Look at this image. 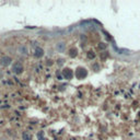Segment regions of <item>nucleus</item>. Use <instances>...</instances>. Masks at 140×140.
<instances>
[{"label": "nucleus", "mask_w": 140, "mask_h": 140, "mask_svg": "<svg viewBox=\"0 0 140 140\" xmlns=\"http://www.w3.org/2000/svg\"><path fill=\"white\" fill-rule=\"evenodd\" d=\"M13 65V58L12 56L9 55H2L0 57V67H3V68H7V67Z\"/></svg>", "instance_id": "nucleus-1"}, {"label": "nucleus", "mask_w": 140, "mask_h": 140, "mask_svg": "<svg viewBox=\"0 0 140 140\" xmlns=\"http://www.w3.org/2000/svg\"><path fill=\"white\" fill-rule=\"evenodd\" d=\"M17 54L22 56V57H27L30 55V52H29V47H27L26 44H24V43L19 44L17 47Z\"/></svg>", "instance_id": "nucleus-2"}, {"label": "nucleus", "mask_w": 140, "mask_h": 140, "mask_svg": "<svg viewBox=\"0 0 140 140\" xmlns=\"http://www.w3.org/2000/svg\"><path fill=\"white\" fill-rule=\"evenodd\" d=\"M24 65L22 64L21 61H15V62H13V65H12V72L13 73H15V74H18V76H20V74H22L23 72H24Z\"/></svg>", "instance_id": "nucleus-3"}, {"label": "nucleus", "mask_w": 140, "mask_h": 140, "mask_svg": "<svg viewBox=\"0 0 140 140\" xmlns=\"http://www.w3.org/2000/svg\"><path fill=\"white\" fill-rule=\"evenodd\" d=\"M74 76L79 80H83V79H85L88 77V70L84 67H78L76 69V71H74Z\"/></svg>", "instance_id": "nucleus-4"}, {"label": "nucleus", "mask_w": 140, "mask_h": 140, "mask_svg": "<svg viewBox=\"0 0 140 140\" xmlns=\"http://www.w3.org/2000/svg\"><path fill=\"white\" fill-rule=\"evenodd\" d=\"M45 55V50L44 48H42L41 46H37V47H34V50H33V57L36 58V59H41V58L44 57Z\"/></svg>", "instance_id": "nucleus-5"}, {"label": "nucleus", "mask_w": 140, "mask_h": 140, "mask_svg": "<svg viewBox=\"0 0 140 140\" xmlns=\"http://www.w3.org/2000/svg\"><path fill=\"white\" fill-rule=\"evenodd\" d=\"M61 72H62V76H64V79H66V80H72V78L74 76L73 70L71 68H68V67L62 69Z\"/></svg>", "instance_id": "nucleus-6"}, {"label": "nucleus", "mask_w": 140, "mask_h": 140, "mask_svg": "<svg viewBox=\"0 0 140 140\" xmlns=\"http://www.w3.org/2000/svg\"><path fill=\"white\" fill-rule=\"evenodd\" d=\"M55 48L58 53H65L67 50V43L65 41H58L55 44Z\"/></svg>", "instance_id": "nucleus-7"}, {"label": "nucleus", "mask_w": 140, "mask_h": 140, "mask_svg": "<svg viewBox=\"0 0 140 140\" xmlns=\"http://www.w3.org/2000/svg\"><path fill=\"white\" fill-rule=\"evenodd\" d=\"M67 54L70 58H76L77 56L79 55V49L76 47V46H70L67 50Z\"/></svg>", "instance_id": "nucleus-8"}, {"label": "nucleus", "mask_w": 140, "mask_h": 140, "mask_svg": "<svg viewBox=\"0 0 140 140\" xmlns=\"http://www.w3.org/2000/svg\"><path fill=\"white\" fill-rule=\"evenodd\" d=\"M21 137H22V140H33V135H32L30 131H27V130L22 131Z\"/></svg>", "instance_id": "nucleus-9"}, {"label": "nucleus", "mask_w": 140, "mask_h": 140, "mask_svg": "<svg viewBox=\"0 0 140 140\" xmlns=\"http://www.w3.org/2000/svg\"><path fill=\"white\" fill-rule=\"evenodd\" d=\"M95 57H96V54L94 50H88L87 52V58L89 60H94Z\"/></svg>", "instance_id": "nucleus-10"}, {"label": "nucleus", "mask_w": 140, "mask_h": 140, "mask_svg": "<svg viewBox=\"0 0 140 140\" xmlns=\"http://www.w3.org/2000/svg\"><path fill=\"white\" fill-rule=\"evenodd\" d=\"M36 137H37V139H38V140H48L45 136H44V131H42V130H41V131L37 132Z\"/></svg>", "instance_id": "nucleus-11"}, {"label": "nucleus", "mask_w": 140, "mask_h": 140, "mask_svg": "<svg viewBox=\"0 0 140 140\" xmlns=\"http://www.w3.org/2000/svg\"><path fill=\"white\" fill-rule=\"evenodd\" d=\"M106 48H107V44L105 43H99V45H97V49L102 50V52H105Z\"/></svg>", "instance_id": "nucleus-12"}, {"label": "nucleus", "mask_w": 140, "mask_h": 140, "mask_svg": "<svg viewBox=\"0 0 140 140\" xmlns=\"http://www.w3.org/2000/svg\"><path fill=\"white\" fill-rule=\"evenodd\" d=\"M56 79H57V80H62V79H64L61 70H57V71H56Z\"/></svg>", "instance_id": "nucleus-13"}, {"label": "nucleus", "mask_w": 140, "mask_h": 140, "mask_svg": "<svg viewBox=\"0 0 140 140\" xmlns=\"http://www.w3.org/2000/svg\"><path fill=\"white\" fill-rule=\"evenodd\" d=\"M108 56L109 55H108V53H107V52H102L101 54H100V58H101V60H105Z\"/></svg>", "instance_id": "nucleus-14"}, {"label": "nucleus", "mask_w": 140, "mask_h": 140, "mask_svg": "<svg viewBox=\"0 0 140 140\" xmlns=\"http://www.w3.org/2000/svg\"><path fill=\"white\" fill-rule=\"evenodd\" d=\"M65 62H66V60H65V58H58L57 59V65L59 67H61V66H64L65 65Z\"/></svg>", "instance_id": "nucleus-15"}, {"label": "nucleus", "mask_w": 140, "mask_h": 140, "mask_svg": "<svg viewBox=\"0 0 140 140\" xmlns=\"http://www.w3.org/2000/svg\"><path fill=\"white\" fill-rule=\"evenodd\" d=\"M92 69L94 70V71H99V70H100V64H99V62L95 61L94 64L92 65Z\"/></svg>", "instance_id": "nucleus-16"}, {"label": "nucleus", "mask_w": 140, "mask_h": 140, "mask_svg": "<svg viewBox=\"0 0 140 140\" xmlns=\"http://www.w3.org/2000/svg\"><path fill=\"white\" fill-rule=\"evenodd\" d=\"M45 65H46V66H48V67L53 66V65H54V60L53 59H47V60H46V62H45Z\"/></svg>", "instance_id": "nucleus-17"}, {"label": "nucleus", "mask_w": 140, "mask_h": 140, "mask_svg": "<svg viewBox=\"0 0 140 140\" xmlns=\"http://www.w3.org/2000/svg\"><path fill=\"white\" fill-rule=\"evenodd\" d=\"M2 76H3V72H2V69L0 68V77H2Z\"/></svg>", "instance_id": "nucleus-18"}, {"label": "nucleus", "mask_w": 140, "mask_h": 140, "mask_svg": "<svg viewBox=\"0 0 140 140\" xmlns=\"http://www.w3.org/2000/svg\"><path fill=\"white\" fill-rule=\"evenodd\" d=\"M1 54H2V49L0 48V57H1Z\"/></svg>", "instance_id": "nucleus-19"}, {"label": "nucleus", "mask_w": 140, "mask_h": 140, "mask_svg": "<svg viewBox=\"0 0 140 140\" xmlns=\"http://www.w3.org/2000/svg\"><path fill=\"white\" fill-rule=\"evenodd\" d=\"M138 117H139V118H140V113H139V114H138Z\"/></svg>", "instance_id": "nucleus-20"}]
</instances>
